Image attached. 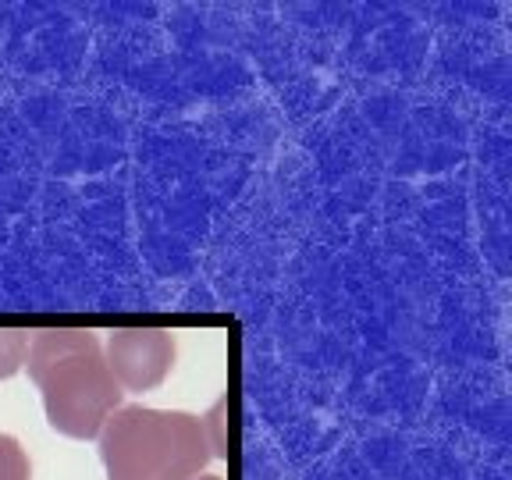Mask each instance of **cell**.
<instances>
[{"label":"cell","mask_w":512,"mask_h":480,"mask_svg":"<svg viewBox=\"0 0 512 480\" xmlns=\"http://www.w3.org/2000/svg\"><path fill=\"white\" fill-rule=\"evenodd\" d=\"M32 384L40 388L47 424L75 441H96L107 416L118 413L125 392L107 367L96 331L47 328L32 331L25 356Z\"/></svg>","instance_id":"1"},{"label":"cell","mask_w":512,"mask_h":480,"mask_svg":"<svg viewBox=\"0 0 512 480\" xmlns=\"http://www.w3.org/2000/svg\"><path fill=\"white\" fill-rule=\"evenodd\" d=\"M96 445L107 480H196L214 459L200 416L185 409L121 406Z\"/></svg>","instance_id":"2"},{"label":"cell","mask_w":512,"mask_h":480,"mask_svg":"<svg viewBox=\"0 0 512 480\" xmlns=\"http://www.w3.org/2000/svg\"><path fill=\"white\" fill-rule=\"evenodd\" d=\"M104 356L121 392H153L175 370L178 342L168 328H118L107 335Z\"/></svg>","instance_id":"3"},{"label":"cell","mask_w":512,"mask_h":480,"mask_svg":"<svg viewBox=\"0 0 512 480\" xmlns=\"http://www.w3.org/2000/svg\"><path fill=\"white\" fill-rule=\"evenodd\" d=\"M228 409H232V402H228V395H221V399L200 416V427H203V434H207L210 456L214 459H228Z\"/></svg>","instance_id":"4"},{"label":"cell","mask_w":512,"mask_h":480,"mask_svg":"<svg viewBox=\"0 0 512 480\" xmlns=\"http://www.w3.org/2000/svg\"><path fill=\"white\" fill-rule=\"evenodd\" d=\"M32 335L22 328H0V381L15 377L25 367Z\"/></svg>","instance_id":"5"},{"label":"cell","mask_w":512,"mask_h":480,"mask_svg":"<svg viewBox=\"0 0 512 480\" xmlns=\"http://www.w3.org/2000/svg\"><path fill=\"white\" fill-rule=\"evenodd\" d=\"M0 480H32L29 456L11 434H0Z\"/></svg>","instance_id":"6"},{"label":"cell","mask_w":512,"mask_h":480,"mask_svg":"<svg viewBox=\"0 0 512 480\" xmlns=\"http://www.w3.org/2000/svg\"><path fill=\"white\" fill-rule=\"evenodd\" d=\"M196 480H224V477H214V473H200Z\"/></svg>","instance_id":"7"}]
</instances>
